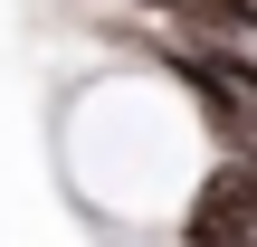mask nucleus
Returning <instances> with one entry per match:
<instances>
[{
  "label": "nucleus",
  "instance_id": "nucleus-1",
  "mask_svg": "<svg viewBox=\"0 0 257 247\" xmlns=\"http://www.w3.org/2000/svg\"><path fill=\"white\" fill-rule=\"evenodd\" d=\"M181 247H257V152H229L200 171L181 209Z\"/></svg>",
  "mask_w": 257,
  "mask_h": 247
}]
</instances>
